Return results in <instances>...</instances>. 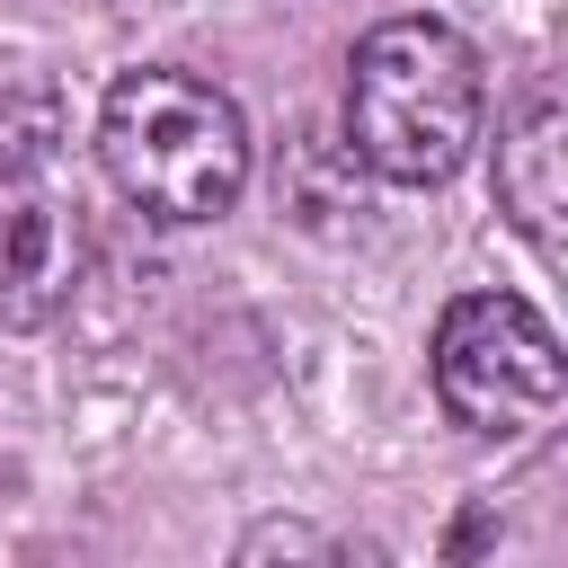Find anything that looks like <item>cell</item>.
I'll return each mask as SVG.
<instances>
[{
	"label": "cell",
	"instance_id": "obj_7",
	"mask_svg": "<svg viewBox=\"0 0 568 568\" xmlns=\"http://www.w3.org/2000/svg\"><path fill=\"white\" fill-rule=\"evenodd\" d=\"M337 568H382V550L373 541H337Z\"/></svg>",
	"mask_w": 568,
	"mask_h": 568
},
{
	"label": "cell",
	"instance_id": "obj_6",
	"mask_svg": "<svg viewBox=\"0 0 568 568\" xmlns=\"http://www.w3.org/2000/svg\"><path fill=\"white\" fill-rule=\"evenodd\" d=\"M231 568H337V532H320L311 515H257Z\"/></svg>",
	"mask_w": 568,
	"mask_h": 568
},
{
	"label": "cell",
	"instance_id": "obj_4",
	"mask_svg": "<svg viewBox=\"0 0 568 568\" xmlns=\"http://www.w3.org/2000/svg\"><path fill=\"white\" fill-rule=\"evenodd\" d=\"M435 399L479 444H524L559 417L568 355L524 293H462L435 320Z\"/></svg>",
	"mask_w": 568,
	"mask_h": 568
},
{
	"label": "cell",
	"instance_id": "obj_3",
	"mask_svg": "<svg viewBox=\"0 0 568 568\" xmlns=\"http://www.w3.org/2000/svg\"><path fill=\"white\" fill-rule=\"evenodd\" d=\"M89 275V195L53 89L0 98V320L44 328Z\"/></svg>",
	"mask_w": 568,
	"mask_h": 568
},
{
	"label": "cell",
	"instance_id": "obj_5",
	"mask_svg": "<svg viewBox=\"0 0 568 568\" xmlns=\"http://www.w3.org/2000/svg\"><path fill=\"white\" fill-rule=\"evenodd\" d=\"M497 213L532 240L541 266L568 257V106L550 80H532L497 124Z\"/></svg>",
	"mask_w": 568,
	"mask_h": 568
},
{
	"label": "cell",
	"instance_id": "obj_1",
	"mask_svg": "<svg viewBox=\"0 0 568 568\" xmlns=\"http://www.w3.org/2000/svg\"><path fill=\"white\" fill-rule=\"evenodd\" d=\"M479 142V53L444 18H382L346 53V151L390 186H444Z\"/></svg>",
	"mask_w": 568,
	"mask_h": 568
},
{
	"label": "cell",
	"instance_id": "obj_2",
	"mask_svg": "<svg viewBox=\"0 0 568 568\" xmlns=\"http://www.w3.org/2000/svg\"><path fill=\"white\" fill-rule=\"evenodd\" d=\"M98 160L115 195L142 204L151 222H213L248 186V124L231 89L142 62L98 98Z\"/></svg>",
	"mask_w": 568,
	"mask_h": 568
}]
</instances>
